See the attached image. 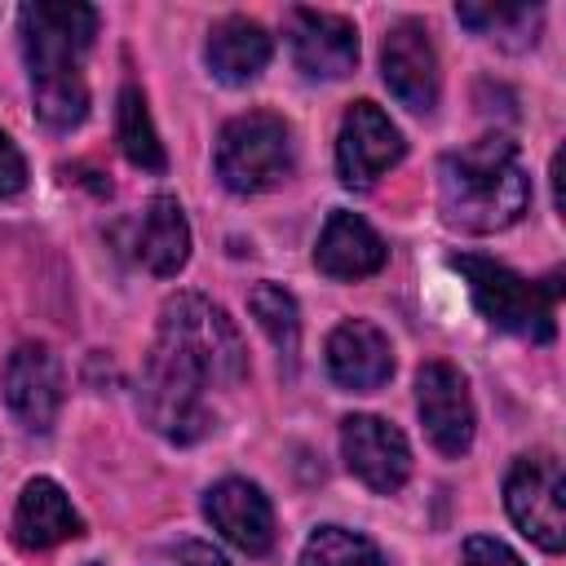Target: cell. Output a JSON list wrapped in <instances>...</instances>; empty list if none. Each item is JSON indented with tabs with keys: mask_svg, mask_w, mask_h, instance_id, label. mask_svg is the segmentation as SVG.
Segmentation results:
<instances>
[{
	"mask_svg": "<svg viewBox=\"0 0 566 566\" xmlns=\"http://www.w3.org/2000/svg\"><path fill=\"white\" fill-rule=\"evenodd\" d=\"M31 97L44 128L66 133L88 115V84H84V53L97 31L93 4H22L18 13Z\"/></svg>",
	"mask_w": 566,
	"mask_h": 566,
	"instance_id": "obj_1",
	"label": "cell"
},
{
	"mask_svg": "<svg viewBox=\"0 0 566 566\" xmlns=\"http://www.w3.org/2000/svg\"><path fill=\"white\" fill-rule=\"evenodd\" d=\"M438 203L442 217L469 234H495L513 226L531 203V177L517 164V146L495 133L442 155Z\"/></svg>",
	"mask_w": 566,
	"mask_h": 566,
	"instance_id": "obj_2",
	"label": "cell"
},
{
	"mask_svg": "<svg viewBox=\"0 0 566 566\" xmlns=\"http://www.w3.org/2000/svg\"><path fill=\"white\" fill-rule=\"evenodd\" d=\"M203 394H208V376L199 371V363L181 345L155 336L137 389L146 424L168 442H199L212 429V411Z\"/></svg>",
	"mask_w": 566,
	"mask_h": 566,
	"instance_id": "obj_3",
	"label": "cell"
},
{
	"mask_svg": "<svg viewBox=\"0 0 566 566\" xmlns=\"http://www.w3.org/2000/svg\"><path fill=\"white\" fill-rule=\"evenodd\" d=\"M451 265L469 283V296L482 310V318H491L500 332H513L531 345L553 340V332H557V318H553L557 287H539V283H531V279H522L509 265H495L486 256H451Z\"/></svg>",
	"mask_w": 566,
	"mask_h": 566,
	"instance_id": "obj_4",
	"label": "cell"
},
{
	"mask_svg": "<svg viewBox=\"0 0 566 566\" xmlns=\"http://www.w3.org/2000/svg\"><path fill=\"white\" fill-rule=\"evenodd\" d=\"M292 172V128L274 111L234 115L217 137V177L234 195L274 190Z\"/></svg>",
	"mask_w": 566,
	"mask_h": 566,
	"instance_id": "obj_5",
	"label": "cell"
},
{
	"mask_svg": "<svg viewBox=\"0 0 566 566\" xmlns=\"http://www.w3.org/2000/svg\"><path fill=\"white\" fill-rule=\"evenodd\" d=\"M159 336L181 345L199 363L208 385H234L248 371V349L239 340V327L226 318L221 305H212L199 292H177L159 310Z\"/></svg>",
	"mask_w": 566,
	"mask_h": 566,
	"instance_id": "obj_6",
	"label": "cell"
},
{
	"mask_svg": "<svg viewBox=\"0 0 566 566\" xmlns=\"http://www.w3.org/2000/svg\"><path fill=\"white\" fill-rule=\"evenodd\" d=\"M504 504L513 526L544 553L566 548V504H562V464L548 451L517 455L504 478Z\"/></svg>",
	"mask_w": 566,
	"mask_h": 566,
	"instance_id": "obj_7",
	"label": "cell"
},
{
	"mask_svg": "<svg viewBox=\"0 0 566 566\" xmlns=\"http://www.w3.org/2000/svg\"><path fill=\"white\" fill-rule=\"evenodd\" d=\"M407 142L394 128V119L376 102H354L336 133V172L349 190L376 186L380 172H389L402 159Z\"/></svg>",
	"mask_w": 566,
	"mask_h": 566,
	"instance_id": "obj_8",
	"label": "cell"
},
{
	"mask_svg": "<svg viewBox=\"0 0 566 566\" xmlns=\"http://www.w3.org/2000/svg\"><path fill=\"white\" fill-rule=\"evenodd\" d=\"M416 411L429 433V442L442 455H464L473 442V398L469 380L451 363H424L416 371Z\"/></svg>",
	"mask_w": 566,
	"mask_h": 566,
	"instance_id": "obj_9",
	"label": "cell"
},
{
	"mask_svg": "<svg viewBox=\"0 0 566 566\" xmlns=\"http://www.w3.org/2000/svg\"><path fill=\"white\" fill-rule=\"evenodd\" d=\"M380 75L407 111L429 115L438 106V53H433L424 22L402 18L389 27V35L380 44Z\"/></svg>",
	"mask_w": 566,
	"mask_h": 566,
	"instance_id": "obj_10",
	"label": "cell"
},
{
	"mask_svg": "<svg viewBox=\"0 0 566 566\" xmlns=\"http://www.w3.org/2000/svg\"><path fill=\"white\" fill-rule=\"evenodd\" d=\"M4 402L18 416L22 429L49 433L62 407V367L49 345L27 340L4 363Z\"/></svg>",
	"mask_w": 566,
	"mask_h": 566,
	"instance_id": "obj_11",
	"label": "cell"
},
{
	"mask_svg": "<svg viewBox=\"0 0 566 566\" xmlns=\"http://www.w3.org/2000/svg\"><path fill=\"white\" fill-rule=\"evenodd\" d=\"M340 455H345L349 473L363 486H371L376 495L398 491L407 482V473H411L407 438L380 416H349L340 424Z\"/></svg>",
	"mask_w": 566,
	"mask_h": 566,
	"instance_id": "obj_12",
	"label": "cell"
},
{
	"mask_svg": "<svg viewBox=\"0 0 566 566\" xmlns=\"http://www.w3.org/2000/svg\"><path fill=\"white\" fill-rule=\"evenodd\" d=\"M287 44H292V62L310 80H340L358 66V31H354V22H345L336 13L292 9Z\"/></svg>",
	"mask_w": 566,
	"mask_h": 566,
	"instance_id": "obj_13",
	"label": "cell"
},
{
	"mask_svg": "<svg viewBox=\"0 0 566 566\" xmlns=\"http://www.w3.org/2000/svg\"><path fill=\"white\" fill-rule=\"evenodd\" d=\"M208 522L248 557H265L274 548V509L261 495V486L243 478H226L203 495Z\"/></svg>",
	"mask_w": 566,
	"mask_h": 566,
	"instance_id": "obj_14",
	"label": "cell"
},
{
	"mask_svg": "<svg viewBox=\"0 0 566 566\" xmlns=\"http://www.w3.org/2000/svg\"><path fill=\"white\" fill-rule=\"evenodd\" d=\"M327 376H332L340 389H354V394L380 389V385L394 376L389 336H385L376 323H367V318H345V323L327 336Z\"/></svg>",
	"mask_w": 566,
	"mask_h": 566,
	"instance_id": "obj_15",
	"label": "cell"
},
{
	"mask_svg": "<svg viewBox=\"0 0 566 566\" xmlns=\"http://www.w3.org/2000/svg\"><path fill=\"white\" fill-rule=\"evenodd\" d=\"M385 239L354 212L336 208L318 234V248H314V265L327 274V279H367L385 265Z\"/></svg>",
	"mask_w": 566,
	"mask_h": 566,
	"instance_id": "obj_16",
	"label": "cell"
},
{
	"mask_svg": "<svg viewBox=\"0 0 566 566\" xmlns=\"http://www.w3.org/2000/svg\"><path fill=\"white\" fill-rule=\"evenodd\" d=\"M80 531L84 522L53 478H31L22 486L18 509H13V539L22 548H53L62 539H75Z\"/></svg>",
	"mask_w": 566,
	"mask_h": 566,
	"instance_id": "obj_17",
	"label": "cell"
},
{
	"mask_svg": "<svg viewBox=\"0 0 566 566\" xmlns=\"http://www.w3.org/2000/svg\"><path fill=\"white\" fill-rule=\"evenodd\" d=\"M270 53H274V44H270L265 27L252 22V18H239V13L234 18H221L208 31V49H203L208 71L221 84H248V80H256L265 71Z\"/></svg>",
	"mask_w": 566,
	"mask_h": 566,
	"instance_id": "obj_18",
	"label": "cell"
},
{
	"mask_svg": "<svg viewBox=\"0 0 566 566\" xmlns=\"http://www.w3.org/2000/svg\"><path fill=\"white\" fill-rule=\"evenodd\" d=\"M137 256L146 261L150 274H164V279L190 261V226L172 195H155L146 203L142 230H137Z\"/></svg>",
	"mask_w": 566,
	"mask_h": 566,
	"instance_id": "obj_19",
	"label": "cell"
},
{
	"mask_svg": "<svg viewBox=\"0 0 566 566\" xmlns=\"http://www.w3.org/2000/svg\"><path fill=\"white\" fill-rule=\"evenodd\" d=\"M248 310L256 318V327L270 336V345L279 349V363L287 367V376L296 371V354H301V310L296 296L279 283H256L248 292Z\"/></svg>",
	"mask_w": 566,
	"mask_h": 566,
	"instance_id": "obj_20",
	"label": "cell"
},
{
	"mask_svg": "<svg viewBox=\"0 0 566 566\" xmlns=\"http://www.w3.org/2000/svg\"><path fill=\"white\" fill-rule=\"evenodd\" d=\"M115 137H119V150L133 168H146V172H164V146H159V133L150 124V111H146V97L142 88L124 84L119 88V102H115Z\"/></svg>",
	"mask_w": 566,
	"mask_h": 566,
	"instance_id": "obj_21",
	"label": "cell"
},
{
	"mask_svg": "<svg viewBox=\"0 0 566 566\" xmlns=\"http://www.w3.org/2000/svg\"><path fill=\"white\" fill-rule=\"evenodd\" d=\"M464 27L509 44V49H526L535 44V27H539V9L526 4H460L455 9Z\"/></svg>",
	"mask_w": 566,
	"mask_h": 566,
	"instance_id": "obj_22",
	"label": "cell"
},
{
	"mask_svg": "<svg viewBox=\"0 0 566 566\" xmlns=\"http://www.w3.org/2000/svg\"><path fill=\"white\" fill-rule=\"evenodd\" d=\"M301 566H385L380 548L345 526H318L305 548H301Z\"/></svg>",
	"mask_w": 566,
	"mask_h": 566,
	"instance_id": "obj_23",
	"label": "cell"
},
{
	"mask_svg": "<svg viewBox=\"0 0 566 566\" xmlns=\"http://www.w3.org/2000/svg\"><path fill=\"white\" fill-rule=\"evenodd\" d=\"M460 566H522V557H517L509 544L491 539V535H469Z\"/></svg>",
	"mask_w": 566,
	"mask_h": 566,
	"instance_id": "obj_24",
	"label": "cell"
},
{
	"mask_svg": "<svg viewBox=\"0 0 566 566\" xmlns=\"http://www.w3.org/2000/svg\"><path fill=\"white\" fill-rule=\"evenodd\" d=\"M27 186V159L22 150L9 142V133H0V199L18 195Z\"/></svg>",
	"mask_w": 566,
	"mask_h": 566,
	"instance_id": "obj_25",
	"label": "cell"
},
{
	"mask_svg": "<svg viewBox=\"0 0 566 566\" xmlns=\"http://www.w3.org/2000/svg\"><path fill=\"white\" fill-rule=\"evenodd\" d=\"M177 562H181V566H230L212 544H199V539H186V544L177 548Z\"/></svg>",
	"mask_w": 566,
	"mask_h": 566,
	"instance_id": "obj_26",
	"label": "cell"
},
{
	"mask_svg": "<svg viewBox=\"0 0 566 566\" xmlns=\"http://www.w3.org/2000/svg\"><path fill=\"white\" fill-rule=\"evenodd\" d=\"M84 566H97V562H84Z\"/></svg>",
	"mask_w": 566,
	"mask_h": 566,
	"instance_id": "obj_27",
	"label": "cell"
}]
</instances>
